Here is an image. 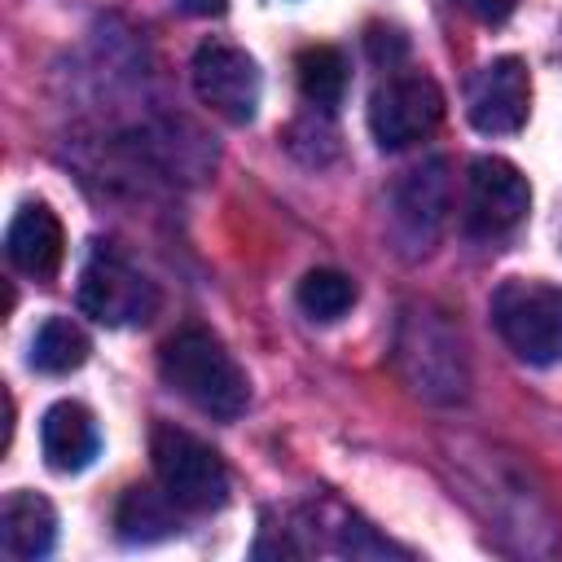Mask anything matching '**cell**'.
<instances>
[{"instance_id":"cell-1","label":"cell","mask_w":562,"mask_h":562,"mask_svg":"<svg viewBox=\"0 0 562 562\" xmlns=\"http://www.w3.org/2000/svg\"><path fill=\"white\" fill-rule=\"evenodd\" d=\"M158 373L176 395L215 422H233L250 404L246 369L206 325H180L158 351Z\"/></svg>"},{"instance_id":"cell-2","label":"cell","mask_w":562,"mask_h":562,"mask_svg":"<svg viewBox=\"0 0 562 562\" xmlns=\"http://www.w3.org/2000/svg\"><path fill=\"white\" fill-rule=\"evenodd\" d=\"M395 369L404 386L430 404H452L470 386L465 351L452 325L430 307H408L395 329Z\"/></svg>"},{"instance_id":"cell-3","label":"cell","mask_w":562,"mask_h":562,"mask_svg":"<svg viewBox=\"0 0 562 562\" xmlns=\"http://www.w3.org/2000/svg\"><path fill=\"white\" fill-rule=\"evenodd\" d=\"M149 457H154V474H158V487L189 514H211L228 501V465L224 457L198 439L193 430L184 426H171V422H158L154 435H149Z\"/></svg>"},{"instance_id":"cell-4","label":"cell","mask_w":562,"mask_h":562,"mask_svg":"<svg viewBox=\"0 0 562 562\" xmlns=\"http://www.w3.org/2000/svg\"><path fill=\"white\" fill-rule=\"evenodd\" d=\"M492 325L527 364L562 360V285L509 277L492 294Z\"/></svg>"},{"instance_id":"cell-5","label":"cell","mask_w":562,"mask_h":562,"mask_svg":"<svg viewBox=\"0 0 562 562\" xmlns=\"http://www.w3.org/2000/svg\"><path fill=\"white\" fill-rule=\"evenodd\" d=\"M79 307L83 316L110 325V329H132V325H149L162 307L158 285L127 263L119 250H92V259L79 272Z\"/></svg>"},{"instance_id":"cell-6","label":"cell","mask_w":562,"mask_h":562,"mask_svg":"<svg viewBox=\"0 0 562 562\" xmlns=\"http://www.w3.org/2000/svg\"><path fill=\"white\" fill-rule=\"evenodd\" d=\"M443 119V92L430 75L404 70L373 88L369 97V132L382 149H408L426 140Z\"/></svg>"},{"instance_id":"cell-7","label":"cell","mask_w":562,"mask_h":562,"mask_svg":"<svg viewBox=\"0 0 562 562\" xmlns=\"http://www.w3.org/2000/svg\"><path fill=\"white\" fill-rule=\"evenodd\" d=\"M193 92L202 105H211L220 119L228 123H250L259 114V97H263V75L255 66V57L237 44L224 40H206L193 53Z\"/></svg>"},{"instance_id":"cell-8","label":"cell","mask_w":562,"mask_h":562,"mask_svg":"<svg viewBox=\"0 0 562 562\" xmlns=\"http://www.w3.org/2000/svg\"><path fill=\"white\" fill-rule=\"evenodd\" d=\"M531 211L527 176L505 158H474L465 176V233L479 241H496L514 233Z\"/></svg>"},{"instance_id":"cell-9","label":"cell","mask_w":562,"mask_h":562,"mask_svg":"<svg viewBox=\"0 0 562 562\" xmlns=\"http://www.w3.org/2000/svg\"><path fill=\"white\" fill-rule=\"evenodd\" d=\"M452 211V176L443 158L408 171L391 193V228L408 255H426Z\"/></svg>"},{"instance_id":"cell-10","label":"cell","mask_w":562,"mask_h":562,"mask_svg":"<svg viewBox=\"0 0 562 562\" xmlns=\"http://www.w3.org/2000/svg\"><path fill=\"white\" fill-rule=\"evenodd\" d=\"M465 114L483 136H514L531 114V75L522 57H492L465 92Z\"/></svg>"},{"instance_id":"cell-11","label":"cell","mask_w":562,"mask_h":562,"mask_svg":"<svg viewBox=\"0 0 562 562\" xmlns=\"http://www.w3.org/2000/svg\"><path fill=\"white\" fill-rule=\"evenodd\" d=\"M4 255L18 272H26L35 281H53L61 268V255H66L61 220L44 202L18 206V215L9 220V233H4Z\"/></svg>"},{"instance_id":"cell-12","label":"cell","mask_w":562,"mask_h":562,"mask_svg":"<svg viewBox=\"0 0 562 562\" xmlns=\"http://www.w3.org/2000/svg\"><path fill=\"white\" fill-rule=\"evenodd\" d=\"M40 448H44V461L48 470L57 474H79L83 465H92V457L101 452V430H97V417L75 404V400H57L44 422H40Z\"/></svg>"},{"instance_id":"cell-13","label":"cell","mask_w":562,"mask_h":562,"mask_svg":"<svg viewBox=\"0 0 562 562\" xmlns=\"http://www.w3.org/2000/svg\"><path fill=\"white\" fill-rule=\"evenodd\" d=\"M0 544L9 558L35 562L57 544V509L40 492H9L0 509Z\"/></svg>"},{"instance_id":"cell-14","label":"cell","mask_w":562,"mask_h":562,"mask_svg":"<svg viewBox=\"0 0 562 562\" xmlns=\"http://www.w3.org/2000/svg\"><path fill=\"white\" fill-rule=\"evenodd\" d=\"M180 505L154 487H127L114 505V531L123 544H154L180 531Z\"/></svg>"},{"instance_id":"cell-15","label":"cell","mask_w":562,"mask_h":562,"mask_svg":"<svg viewBox=\"0 0 562 562\" xmlns=\"http://www.w3.org/2000/svg\"><path fill=\"white\" fill-rule=\"evenodd\" d=\"M294 79L307 105L316 110H338L342 92H347V57L334 44H307L294 57Z\"/></svg>"},{"instance_id":"cell-16","label":"cell","mask_w":562,"mask_h":562,"mask_svg":"<svg viewBox=\"0 0 562 562\" xmlns=\"http://www.w3.org/2000/svg\"><path fill=\"white\" fill-rule=\"evenodd\" d=\"M88 351H92V342L75 321L48 316L31 338V369L48 373V378H61V373H75L88 360Z\"/></svg>"},{"instance_id":"cell-17","label":"cell","mask_w":562,"mask_h":562,"mask_svg":"<svg viewBox=\"0 0 562 562\" xmlns=\"http://www.w3.org/2000/svg\"><path fill=\"white\" fill-rule=\"evenodd\" d=\"M356 303V281L338 268H312L303 281H299V307L303 316L329 325V321H342Z\"/></svg>"},{"instance_id":"cell-18","label":"cell","mask_w":562,"mask_h":562,"mask_svg":"<svg viewBox=\"0 0 562 562\" xmlns=\"http://www.w3.org/2000/svg\"><path fill=\"white\" fill-rule=\"evenodd\" d=\"M369 53H373L378 61H395V57L408 53V40H404L395 26H373V31H369Z\"/></svg>"},{"instance_id":"cell-19","label":"cell","mask_w":562,"mask_h":562,"mask_svg":"<svg viewBox=\"0 0 562 562\" xmlns=\"http://www.w3.org/2000/svg\"><path fill=\"white\" fill-rule=\"evenodd\" d=\"M470 18H479V22H487V26H496V22H505L514 9H518V0H457Z\"/></svg>"},{"instance_id":"cell-20","label":"cell","mask_w":562,"mask_h":562,"mask_svg":"<svg viewBox=\"0 0 562 562\" xmlns=\"http://www.w3.org/2000/svg\"><path fill=\"white\" fill-rule=\"evenodd\" d=\"M180 4L193 13H224V0H180Z\"/></svg>"}]
</instances>
